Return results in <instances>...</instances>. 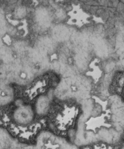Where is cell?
<instances>
[{
  "instance_id": "1",
  "label": "cell",
  "mask_w": 124,
  "mask_h": 149,
  "mask_svg": "<svg viewBox=\"0 0 124 149\" xmlns=\"http://www.w3.org/2000/svg\"><path fill=\"white\" fill-rule=\"evenodd\" d=\"M34 111L32 108L27 105L17 107L13 112L14 121L19 125L26 126L29 125L34 118Z\"/></svg>"
},
{
  "instance_id": "2",
  "label": "cell",
  "mask_w": 124,
  "mask_h": 149,
  "mask_svg": "<svg viewBox=\"0 0 124 149\" xmlns=\"http://www.w3.org/2000/svg\"><path fill=\"white\" fill-rule=\"evenodd\" d=\"M124 91V71L115 74L109 85V91L114 94H121Z\"/></svg>"
},
{
  "instance_id": "3",
  "label": "cell",
  "mask_w": 124,
  "mask_h": 149,
  "mask_svg": "<svg viewBox=\"0 0 124 149\" xmlns=\"http://www.w3.org/2000/svg\"><path fill=\"white\" fill-rule=\"evenodd\" d=\"M51 102L49 98L44 95L37 98L35 104V111L39 116L45 115L49 111Z\"/></svg>"
},
{
  "instance_id": "4",
  "label": "cell",
  "mask_w": 124,
  "mask_h": 149,
  "mask_svg": "<svg viewBox=\"0 0 124 149\" xmlns=\"http://www.w3.org/2000/svg\"><path fill=\"white\" fill-rule=\"evenodd\" d=\"M13 98V91L10 87L4 86L0 88V105L9 103Z\"/></svg>"
},
{
  "instance_id": "5",
  "label": "cell",
  "mask_w": 124,
  "mask_h": 149,
  "mask_svg": "<svg viewBox=\"0 0 124 149\" xmlns=\"http://www.w3.org/2000/svg\"><path fill=\"white\" fill-rule=\"evenodd\" d=\"M93 144V145L91 147L90 149H114L110 146V144H108L102 141L95 143Z\"/></svg>"
}]
</instances>
